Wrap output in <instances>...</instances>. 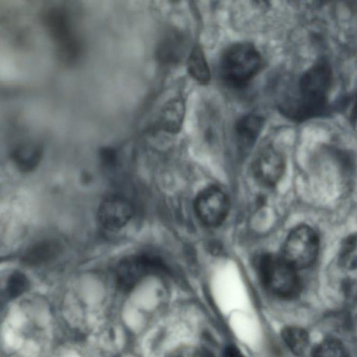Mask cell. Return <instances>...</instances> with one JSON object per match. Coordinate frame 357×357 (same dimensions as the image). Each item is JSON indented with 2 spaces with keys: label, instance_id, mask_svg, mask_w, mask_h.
<instances>
[{
  "label": "cell",
  "instance_id": "1",
  "mask_svg": "<svg viewBox=\"0 0 357 357\" xmlns=\"http://www.w3.org/2000/svg\"><path fill=\"white\" fill-rule=\"evenodd\" d=\"M331 82L332 70L329 64L324 61L317 62L301 76L298 96L280 103V111L295 121L323 115L328 109Z\"/></svg>",
  "mask_w": 357,
  "mask_h": 357
},
{
  "label": "cell",
  "instance_id": "2",
  "mask_svg": "<svg viewBox=\"0 0 357 357\" xmlns=\"http://www.w3.org/2000/svg\"><path fill=\"white\" fill-rule=\"evenodd\" d=\"M262 57L251 43L241 42L228 47L220 60V74L225 83L234 89L247 86L259 73Z\"/></svg>",
  "mask_w": 357,
  "mask_h": 357
},
{
  "label": "cell",
  "instance_id": "3",
  "mask_svg": "<svg viewBox=\"0 0 357 357\" xmlns=\"http://www.w3.org/2000/svg\"><path fill=\"white\" fill-rule=\"evenodd\" d=\"M257 271L264 287L272 294L282 298H293L301 290L297 270L282 256L261 255L257 261Z\"/></svg>",
  "mask_w": 357,
  "mask_h": 357
},
{
  "label": "cell",
  "instance_id": "4",
  "mask_svg": "<svg viewBox=\"0 0 357 357\" xmlns=\"http://www.w3.org/2000/svg\"><path fill=\"white\" fill-rule=\"evenodd\" d=\"M43 22L56 46L58 60L63 65H71L79 58L81 44L72 30L68 12L61 7L47 9Z\"/></svg>",
  "mask_w": 357,
  "mask_h": 357
},
{
  "label": "cell",
  "instance_id": "5",
  "mask_svg": "<svg viewBox=\"0 0 357 357\" xmlns=\"http://www.w3.org/2000/svg\"><path fill=\"white\" fill-rule=\"evenodd\" d=\"M319 249V239L316 231L307 225H301L287 235L281 256L298 270L311 266L317 257Z\"/></svg>",
  "mask_w": 357,
  "mask_h": 357
},
{
  "label": "cell",
  "instance_id": "6",
  "mask_svg": "<svg viewBox=\"0 0 357 357\" xmlns=\"http://www.w3.org/2000/svg\"><path fill=\"white\" fill-rule=\"evenodd\" d=\"M195 209L199 220L206 225L215 227L226 219L229 211V202L223 190L216 186L203 189L197 195Z\"/></svg>",
  "mask_w": 357,
  "mask_h": 357
},
{
  "label": "cell",
  "instance_id": "7",
  "mask_svg": "<svg viewBox=\"0 0 357 357\" xmlns=\"http://www.w3.org/2000/svg\"><path fill=\"white\" fill-rule=\"evenodd\" d=\"M157 259L147 255H137L123 259L116 268V283L118 289L128 292L147 274L162 269Z\"/></svg>",
  "mask_w": 357,
  "mask_h": 357
},
{
  "label": "cell",
  "instance_id": "8",
  "mask_svg": "<svg viewBox=\"0 0 357 357\" xmlns=\"http://www.w3.org/2000/svg\"><path fill=\"white\" fill-rule=\"evenodd\" d=\"M284 169L283 155L271 145L262 148L252 162V171L256 178L267 186L275 185L282 176Z\"/></svg>",
  "mask_w": 357,
  "mask_h": 357
},
{
  "label": "cell",
  "instance_id": "9",
  "mask_svg": "<svg viewBox=\"0 0 357 357\" xmlns=\"http://www.w3.org/2000/svg\"><path fill=\"white\" fill-rule=\"evenodd\" d=\"M133 206L126 198L111 195L104 199L98 210L101 225L108 229L115 230L125 226L133 215Z\"/></svg>",
  "mask_w": 357,
  "mask_h": 357
},
{
  "label": "cell",
  "instance_id": "10",
  "mask_svg": "<svg viewBox=\"0 0 357 357\" xmlns=\"http://www.w3.org/2000/svg\"><path fill=\"white\" fill-rule=\"evenodd\" d=\"M264 124V118L255 113L245 114L237 121L234 132L237 144L241 150H248L252 146L259 136Z\"/></svg>",
  "mask_w": 357,
  "mask_h": 357
},
{
  "label": "cell",
  "instance_id": "11",
  "mask_svg": "<svg viewBox=\"0 0 357 357\" xmlns=\"http://www.w3.org/2000/svg\"><path fill=\"white\" fill-rule=\"evenodd\" d=\"M60 243L52 239L43 240L33 244L24 253L23 264L29 266H37L46 264L60 254Z\"/></svg>",
  "mask_w": 357,
  "mask_h": 357
},
{
  "label": "cell",
  "instance_id": "12",
  "mask_svg": "<svg viewBox=\"0 0 357 357\" xmlns=\"http://www.w3.org/2000/svg\"><path fill=\"white\" fill-rule=\"evenodd\" d=\"M43 153V149L39 143L24 142L13 149L11 153V158L20 171L29 172L37 167Z\"/></svg>",
  "mask_w": 357,
  "mask_h": 357
},
{
  "label": "cell",
  "instance_id": "13",
  "mask_svg": "<svg viewBox=\"0 0 357 357\" xmlns=\"http://www.w3.org/2000/svg\"><path fill=\"white\" fill-rule=\"evenodd\" d=\"M185 103L180 97L171 99L164 107L160 126L164 131L175 134L182 126L185 115Z\"/></svg>",
  "mask_w": 357,
  "mask_h": 357
},
{
  "label": "cell",
  "instance_id": "14",
  "mask_svg": "<svg viewBox=\"0 0 357 357\" xmlns=\"http://www.w3.org/2000/svg\"><path fill=\"white\" fill-rule=\"evenodd\" d=\"M187 69L190 75L198 83L207 84L211 76L204 53L199 45H195L190 51L187 60Z\"/></svg>",
  "mask_w": 357,
  "mask_h": 357
},
{
  "label": "cell",
  "instance_id": "15",
  "mask_svg": "<svg viewBox=\"0 0 357 357\" xmlns=\"http://www.w3.org/2000/svg\"><path fill=\"white\" fill-rule=\"evenodd\" d=\"M184 45V38L182 35L173 32L160 43L157 56L162 62H175L182 56Z\"/></svg>",
  "mask_w": 357,
  "mask_h": 357
},
{
  "label": "cell",
  "instance_id": "16",
  "mask_svg": "<svg viewBox=\"0 0 357 357\" xmlns=\"http://www.w3.org/2000/svg\"><path fill=\"white\" fill-rule=\"evenodd\" d=\"M281 337L289 350L297 356L305 351L310 342L307 331L295 326L284 327L281 331Z\"/></svg>",
  "mask_w": 357,
  "mask_h": 357
},
{
  "label": "cell",
  "instance_id": "17",
  "mask_svg": "<svg viewBox=\"0 0 357 357\" xmlns=\"http://www.w3.org/2000/svg\"><path fill=\"white\" fill-rule=\"evenodd\" d=\"M338 264L347 271L357 269V232L342 242L338 254Z\"/></svg>",
  "mask_w": 357,
  "mask_h": 357
},
{
  "label": "cell",
  "instance_id": "18",
  "mask_svg": "<svg viewBox=\"0 0 357 357\" xmlns=\"http://www.w3.org/2000/svg\"><path fill=\"white\" fill-rule=\"evenodd\" d=\"M312 357H349L344 345L339 340L328 337L317 344Z\"/></svg>",
  "mask_w": 357,
  "mask_h": 357
},
{
  "label": "cell",
  "instance_id": "19",
  "mask_svg": "<svg viewBox=\"0 0 357 357\" xmlns=\"http://www.w3.org/2000/svg\"><path fill=\"white\" fill-rule=\"evenodd\" d=\"M29 281L26 277L20 272L12 273L6 284V294L10 298H14L27 290Z\"/></svg>",
  "mask_w": 357,
  "mask_h": 357
},
{
  "label": "cell",
  "instance_id": "20",
  "mask_svg": "<svg viewBox=\"0 0 357 357\" xmlns=\"http://www.w3.org/2000/svg\"><path fill=\"white\" fill-rule=\"evenodd\" d=\"M168 357H214V355L202 347L183 345L175 348Z\"/></svg>",
  "mask_w": 357,
  "mask_h": 357
},
{
  "label": "cell",
  "instance_id": "21",
  "mask_svg": "<svg viewBox=\"0 0 357 357\" xmlns=\"http://www.w3.org/2000/svg\"><path fill=\"white\" fill-rule=\"evenodd\" d=\"M100 158L104 165L107 167L114 166L117 160L116 151L111 147H105L100 151Z\"/></svg>",
  "mask_w": 357,
  "mask_h": 357
},
{
  "label": "cell",
  "instance_id": "22",
  "mask_svg": "<svg viewBox=\"0 0 357 357\" xmlns=\"http://www.w3.org/2000/svg\"><path fill=\"white\" fill-rule=\"evenodd\" d=\"M222 357H245L241 351L235 345H227L222 353Z\"/></svg>",
  "mask_w": 357,
  "mask_h": 357
},
{
  "label": "cell",
  "instance_id": "23",
  "mask_svg": "<svg viewBox=\"0 0 357 357\" xmlns=\"http://www.w3.org/2000/svg\"><path fill=\"white\" fill-rule=\"evenodd\" d=\"M351 118L353 121H357V98L351 109Z\"/></svg>",
  "mask_w": 357,
  "mask_h": 357
}]
</instances>
